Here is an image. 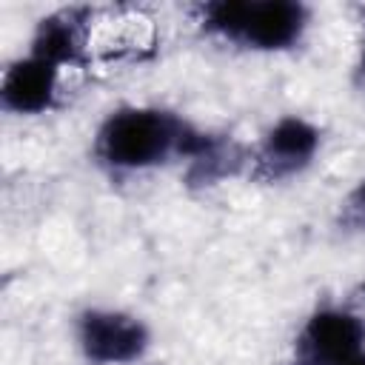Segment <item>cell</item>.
I'll return each instance as SVG.
<instances>
[{
  "label": "cell",
  "mask_w": 365,
  "mask_h": 365,
  "mask_svg": "<svg viewBox=\"0 0 365 365\" xmlns=\"http://www.w3.org/2000/svg\"><path fill=\"white\" fill-rule=\"evenodd\" d=\"M202 134H194L174 114L154 108H123L100 131V157L114 168H145L168 154L191 157Z\"/></svg>",
  "instance_id": "obj_1"
},
{
  "label": "cell",
  "mask_w": 365,
  "mask_h": 365,
  "mask_svg": "<svg viewBox=\"0 0 365 365\" xmlns=\"http://www.w3.org/2000/svg\"><path fill=\"white\" fill-rule=\"evenodd\" d=\"M205 26L251 48H288L305 29V9L291 0H222L202 9Z\"/></svg>",
  "instance_id": "obj_2"
},
{
  "label": "cell",
  "mask_w": 365,
  "mask_h": 365,
  "mask_svg": "<svg viewBox=\"0 0 365 365\" xmlns=\"http://www.w3.org/2000/svg\"><path fill=\"white\" fill-rule=\"evenodd\" d=\"M365 328L359 317L348 311H319L308 319L297 336L294 359L297 365H342L362 354Z\"/></svg>",
  "instance_id": "obj_3"
},
{
  "label": "cell",
  "mask_w": 365,
  "mask_h": 365,
  "mask_svg": "<svg viewBox=\"0 0 365 365\" xmlns=\"http://www.w3.org/2000/svg\"><path fill=\"white\" fill-rule=\"evenodd\" d=\"M80 345L88 359L114 365L137 359L148 345V331L140 319L117 311H88L80 319Z\"/></svg>",
  "instance_id": "obj_4"
},
{
  "label": "cell",
  "mask_w": 365,
  "mask_h": 365,
  "mask_svg": "<svg viewBox=\"0 0 365 365\" xmlns=\"http://www.w3.org/2000/svg\"><path fill=\"white\" fill-rule=\"evenodd\" d=\"M317 145H319V134L314 125H308L299 117H285L271 128V134L259 148V157H257L259 174L268 180L288 177L314 157Z\"/></svg>",
  "instance_id": "obj_5"
},
{
  "label": "cell",
  "mask_w": 365,
  "mask_h": 365,
  "mask_svg": "<svg viewBox=\"0 0 365 365\" xmlns=\"http://www.w3.org/2000/svg\"><path fill=\"white\" fill-rule=\"evenodd\" d=\"M54 86H57V66L31 54L6 71L3 106L20 114H37L51 106Z\"/></svg>",
  "instance_id": "obj_6"
},
{
  "label": "cell",
  "mask_w": 365,
  "mask_h": 365,
  "mask_svg": "<svg viewBox=\"0 0 365 365\" xmlns=\"http://www.w3.org/2000/svg\"><path fill=\"white\" fill-rule=\"evenodd\" d=\"M80 51H83V31L74 14H57L43 20L34 37V51H31L34 57L51 66H63V63H74Z\"/></svg>",
  "instance_id": "obj_7"
},
{
  "label": "cell",
  "mask_w": 365,
  "mask_h": 365,
  "mask_svg": "<svg viewBox=\"0 0 365 365\" xmlns=\"http://www.w3.org/2000/svg\"><path fill=\"white\" fill-rule=\"evenodd\" d=\"M345 222H351L356 228H365V180L359 182V188L345 202Z\"/></svg>",
  "instance_id": "obj_8"
},
{
  "label": "cell",
  "mask_w": 365,
  "mask_h": 365,
  "mask_svg": "<svg viewBox=\"0 0 365 365\" xmlns=\"http://www.w3.org/2000/svg\"><path fill=\"white\" fill-rule=\"evenodd\" d=\"M342 365H365V354H356L354 359H348V362H342Z\"/></svg>",
  "instance_id": "obj_9"
}]
</instances>
